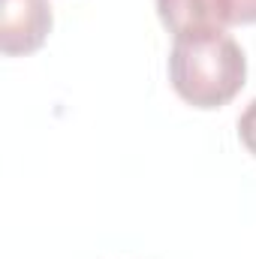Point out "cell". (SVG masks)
Wrapping results in <instances>:
<instances>
[{"instance_id": "cell-5", "label": "cell", "mask_w": 256, "mask_h": 259, "mask_svg": "<svg viewBox=\"0 0 256 259\" xmlns=\"http://www.w3.org/2000/svg\"><path fill=\"white\" fill-rule=\"evenodd\" d=\"M229 24H256V0H226Z\"/></svg>"}, {"instance_id": "cell-3", "label": "cell", "mask_w": 256, "mask_h": 259, "mask_svg": "<svg viewBox=\"0 0 256 259\" xmlns=\"http://www.w3.org/2000/svg\"><path fill=\"white\" fill-rule=\"evenodd\" d=\"M157 12L175 39L229 27L226 0H157Z\"/></svg>"}, {"instance_id": "cell-4", "label": "cell", "mask_w": 256, "mask_h": 259, "mask_svg": "<svg viewBox=\"0 0 256 259\" xmlns=\"http://www.w3.org/2000/svg\"><path fill=\"white\" fill-rule=\"evenodd\" d=\"M238 139H241V145L256 157V100L241 112V118H238Z\"/></svg>"}, {"instance_id": "cell-1", "label": "cell", "mask_w": 256, "mask_h": 259, "mask_svg": "<svg viewBox=\"0 0 256 259\" xmlns=\"http://www.w3.org/2000/svg\"><path fill=\"white\" fill-rule=\"evenodd\" d=\"M169 78L193 109H220L244 88L247 58L226 30L178 36L169 55Z\"/></svg>"}, {"instance_id": "cell-2", "label": "cell", "mask_w": 256, "mask_h": 259, "mask_svg": "<svg viewBox=\"0 0 256 259\" xmlns=\"http://www.w3.org/2000/svg\"><path fill=\"white\" fill-rule=\"evenodd\" d=\"M52 33L49 0H3L0 9V49L3 55H30Z\"/></svg>"}]
</instances>
